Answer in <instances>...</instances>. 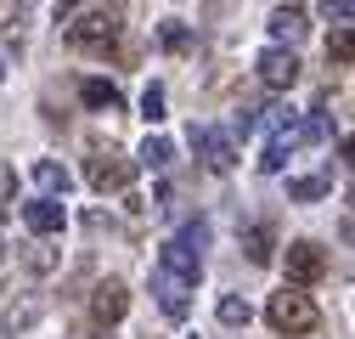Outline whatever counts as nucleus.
Masks as SVG:
<instances>
[{
	"mask_svg": "<svg viewBox=\"0 0 355 339\" xmlns=\"http://www.w3.org/2000/svg\"><path fill=\"white\" fill-rule=\"evenodd\" d=\"M322 12H327L338 28H349V0H322Z\"/></svg>",
	"mask_w": 355,
	"mask_h": 339,
	"instance_id": "26",
	"label": "nucleus"
},
{
	"mask_svg": "<svg viewBox=\"0 0 355 339\" xmlns=\"http://www.w3.org/2000/svg\"><path fill=\"white\" fill-rule=\"evenodd\" d=\"M119 34H124V6L119 0H79L62 17V40L73 51H107Z\"/></svg>",
	"mask_w": 355,
	"mask_h": 339,
	"instance_id": "1",
	"label": "nucleus"
},
{
	"mask_svg": "<svg viewBox=\"0 0 355 339\" xmlns=\"http://www.w3.org/2000/svg\"><path fill=\"white\" fill-rule=\"evenodd\" d=\"M293 142H299V136H293V124H288V131H277L271 142H265V158H259V170H282V164H288V153H293Z\"/></svg>",
	"mask_w": 355,
	"mask_h": 339,
	"instance_id": "16",
	"label": "nucleus"
},
{
	"mask_svg": "<svg viewBox=\"0 0 355 339\" xmlns=\"http://www.w3.org/2000/svg\"><path fill=\"white\" fill-rule=\"evenodd\" d=\"M158 266H164L169 277H181V283H192V288H198V277H203V254H198V249H187L181 238H169V243H164V254H158Z\"/></svg>",
	"mask_w": 355,
	"mask_h": 339,
	"instance_id": "9",
	"label": "nucleus"
},
{
	"mask_svg": "<svg viewBox=\"0 0 355 339\" xmlns=\"http://www.w3.org/2000/svg\"><path fill=\"white\" fill-rule=\"evenodd\" d=\"M214 317L220 322H226V328H248V300H243V294H220V306H214Z\"/></svg>",
	"mask_w": 355,
	"mask_h": 339,
	"instance_id": "18",
	"label": "nucleus"
},
{
	"mask_svg": "<svg viewBox=\"0 0 355 339\" xmlns=\"http://www.w3.org/2000/svg\"><path fill=\"white\" fill-rule=\"evenodd\" d=\"M23 221H28L34 238H51V232L68 226V209H62L57 198H34V204H23Z\"/></svg>",
	"mask_w": 355,
	"mask_h": 339,
	"instance_id": "10",
	"label": "nucleus"
},
{
	"mask_svg": "<svg viewBox=\"0 0 355 339\" xmlns=\"http://www.w3.org/2000/svg\"><path fill=\"white\" fill-rule=\"evenodd\" d=\"M79 102L91 108V113H119L124 108V97H119L113 79H79Z\"/></svg>",
	"mask_w": 355,
	"mask_h": 339,
	"instance_id": "12",
	"label": "nucleus"
},
{
	"mask_svg": "<svg viewBox=\"0 0 355 339\" xmlns=\"http://www.w3.org/2000/svg\"><path fill=\"white\" fill-rule=\"evenodd\" d=\"M158 46H164V51H175V57H181V51H192V28H187L181 17H169V23L158 28Z\"/></svg>",
	"mask_w": 355,
	"mask_h": 339,
	"instance_id": "19",
	"label": "nucleus"
},
{
	"mask_svg": "<svg viewBox=\"0 0 355 339\" xmlns=\"http://www.w3.org/2000/svg\"><path fill=\"white\" fill-rule=\"evenodd\" d=\"M271 40H277V46H299V40H304V12L299 6L271 12Z\"/></svg>",
	"mask_w": 355,
	"mask_h": 339,
	"instance_id": "13",
	"label": "nucleus"
},
{
	"mask_svg": "<svg viewBox=\"0 0 355 339\" xmlns=\"http://www.w3.org/2000/svg\"><path fill=\"white\" fill-rule=\"evenodd\" d=\"M282 266H288V283L310 288V283H322V277H327V249H322V243H310V238H293L288 254H282Z\"/></svg>",
	"mask_w": 355,
	"mask_h": 339,
	"instance_id": "4",
	"label": "nucleus"
},
{
	"mask_svg": "<svg viewBox=\"0 0 355 339\" xmlns=\"http://www.w3.org/2000/svg\"><path fill=\"white\" fill-rule=\"evenodd\" d=\"M333 192V176H293L288 181V198L293 204H316V198H327Z\"/></svg>",
	"mask_w": 355,
	"mask_h": 339,
	"instance_id": "14",
	"label": "nucleus"
},
{
	"mask_svg": "<svg viewBox=\"0 0 355 339\" xmlns=\"http://www.w3.org/2000/svg\"><path fill=\"white\" fill-rule=\"evenodd\" d=\"M175 238H181L187 249H198V254H203V249H209V221H187L181 232H175Z\"/></svg>",
	"mask_w": 355,
	"mask_h": 339,
	"instance_id": "22",
	"label": "nucleus"
},
{
	"mask_svg": "<svg viewBox=\"0 0 355 339\" xmlns=\"http://www.w3.org/2000/svg\"><path fill=\"white\" fill-rule=\"evenodd\" d=\"M23 266H28V272H51V266H57V254H51V249H40V243H28V249H23Z\"/></svg>",
	"mask_w": 355,
	"mask_h": 339,
	"instance_id": "25",
	"label": "nucleus"
},
{
	"mask_svg": "<svg viewBox=\"0 0 355 339\" xmlns=\"http://www.w3.org/2000/svg\"><path fill=\"white\" fill-rule=\"evenodd\" d=\"M85 181H91L96 192H124L130 181H136V164H130L119 147H96L91 158H85Z\"/></svg>",
	"mask_w": 355,
	"mask_h": 339,
	"instance_id": "3",
	"label": "nucleus"
},
{
	"mask_svg": "<svg viewBox=\"0 0 355 339\" xmlns=\"http://www.w3.org/2000/svg\"><path fill=\"white\" fill-rule=\"evenodd\" d=\"M254 68H259V79L271 85V91H288V85L299 79V57H293V46H265V51L254 57Z\"/></svg>",
	"mask_w": 355,
	"mask_h": 339,
	"instance_id": "6",
	"label": "nucleus"
},
{
	"mask_svg": "<svg viewBox=\"0 0 355 339\" xmlns=\"http://www.w3.org/2000/svg\"><path fill=\"white\" fill-rule=\"evenodd\" d=\"M265 322H271L277 333H288V339H304V333L322 328V311H316V300H310V294L282 288V294H271V300H265Z\"/></svg>",
	"mask_w": 355,
	"mask_h": 339,
	"instance_id": "2",
	"label": "nucleus"
},
{
	"mask_svg": "<svg viewBox=\"0 0 355 339\" xmlns=\"http://www.w3.org/2000/svg\"><path fill=\"white\" fill-rule=\"evenodd\" d=\"M169 158H175L169 136H147V142H141V164H147V170H169Z\"/></svg>",
	"mask_w": 355,
	"mask_h": 339,
	"instance_id": "20",
	"label": "nucleus"
},
{
	"mask_svg": "<svg viewBox=\"0 0 355 339\" xmlns=\"http://www.w3.org/2000/svg\"><path fill=\"white\" fill-rule=\"evenodd\" d=\"M40 317H46V300H40V294H23V300H12V306H6L0 328H6L12 339H23V333H28V328H34Z\"/></svg>",
	"mask_w": 355,
	"mask_h": 339,
	"instance_id": "11",
	"label": "nucleus"
},
{
	"mask_svg": "<svg viewBox=\"0 0 355 339\" xmlns=\"http://www.w3.org/2000/svg\"><path fill=\"white\" fill-rule=\"evenodd\" d=\"M327 63L349 68V28H333V40H327Z\"/></svg>",
	"mask_w": 355,
	"mask_h": 339,
	"instance_id": "23",
	"label": "nucleus"
},
{
	"mask_svg": "<svg viewBox=\"0 0 355 339\" xmlns=\"http://www.w3.org/2000/svg\"><path fill=\"white\" fill-rule=\"evenodd\" d=\"M0 79H6V57H0Z\"/></svg>",
	"mask_w": 355,
	"mask_h": 339,
	"instance_id": "28",
	"label": "nucleus"
},
{
	"mask_svg": "<svg viewBox=\"0 0 355 339\" xmlns=\"http://www.w3.org/2000/svg\"><path fill=\"white\" fill-rule=\"evenodd\" d=\"M34 181L46 187V192H68V187H73V176H68L57 158H40V164H34Z\"/></svg>",
	"mask_w": 355,
	"mask_h": 339,
	"instance_id": "17",
	"label": "nucleus"
},
{
	"mask_svg": "<svg viewBox=\"0 0 355 339\" xmlns=\"http://www.w3.org/2000/svg\"><path fill=\"white\" fill-rule=\"evenodd\" d=\"M243 249H248V261H254V266H271V254H277V232H271V226H248Z\"/></svg>",
	"mask_w": 355,
	"mask_h": 339,
	"instance_id": "15",
	"label": "nucleus"
},
{
	"mask_svg": "<svg viewBox=\"0 0 355 339\" xmlns=\"http://www.w3.org/2000/svg\"><path fill=\"white\" fill-rule=\"evenodd\" d=\"M124 311H130V288H124L119 277H102V283L91 288V317H96L102 328H113V322H124Z\"/></svg>",
	"mask_w": 355,
	"mask_h": 339,
	"instance_id": "7",
	"label": "nucleus"
},
{
	"mask_svg": "<svg viewBox=\"0 0 355 339\" xmlns=\"http://www.w3.org/2000/svg\"><path fill=\"white\" fill-rule=\"evenodd\" d=\"M12 204H17V176H12V164H0V221L12 215Z\"/></svg>",
	"mask_w": 355,
	"mask_h": 339,
	"instance_id": "21",
	"label": "nucleus"
},
{
	"mask_svg": "<svg viewBox=\"0 0 355 339\" xmlns=\"http://www.w3.org/2000/svg\"><path fill=\"white\" fill-rule=\"evenodd\" d=\"M192 147H198V158L214 170V176H226V170L237 164V142H232V131H214V124H192Z\"/></svg>",
	"mask_w": 355,
	"mask_h": 339,
	"instance_id": "5",
	"label": "nucleus"
},
{
	"mask_svg": "<svg viewBox=\"0 0 355 339\" xmlns=\"http://www.w3.org/2000/svg\"><path fill=\"white\" fill-rule=\"evenodd\" d=\"M141 113H147V124L164 119V85H147V91H141Z\"/></svg>",
	"mask_w": 355,
	"mask_h": 339,
	"instance_id": "24",
	"label": "nucleus"
},
{
	"mask_svg": "<svg viewBox=\"0 0 355 339\" xmlns=\"http://www.w3.org/2000/svg\"><path fill=\"white\" fill-rule=\"evenodd\" d=\"M0 261H6V238H0Z\"/></svg>",
	"mask_w": 355,
	"mask_h": 339,
	"instance_id": "27",
	"label": "nucleus"
},
{
	"mask_svg": "<svg viewBox=\"0 0 355 339\" xmlns=\"http://www.w3.org/2000/svg\"><path fill=\"white\" fill-rule=\"evenodd\" d=\"M153 294H158V311L169 317V322H187V311H192V283H181V277H169L164 266H153Z\"/></svg>",
	"mask_w": 355,
	"mask_h": 339,
	"instance_id": "8",
	"label": "nucleus"
}]
</instances>
